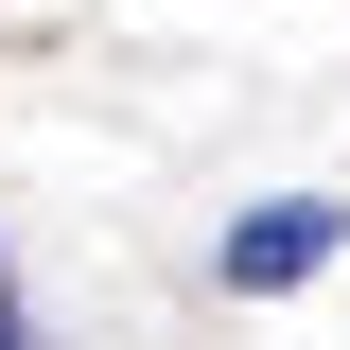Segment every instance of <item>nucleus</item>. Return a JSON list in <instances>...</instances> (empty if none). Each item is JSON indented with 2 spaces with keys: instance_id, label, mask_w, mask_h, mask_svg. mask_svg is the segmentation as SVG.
<instances>
[{
  "instance_id": "f257e3e1",
  "label": "nucleus",
  "mask_w": 350,
  "mask_h": 350,
  "mask_svg": "<svg viewBox=\"0 0 350 350\" xmlns=\"http://www.w3.org/2000/svg\"><path fill=\"white\" fill-rule=\"evenodd\" d=\"M333 245H350V211H333V193H262V211L228 228V298H298Z\"/></svg>"
},
{
  "instance_id": "f03ea898",
  "label": "nucleus",
  "mask_w": 350,
  "mask_h": 350,
  "mask_svg": "<svg viewBox=\"0 0 350 350\" xmlns=\"http://www.w3.org/2000/svg\"><path fill=\"white\" fill-rule=\"evenodd\" d=\"M0 350H36V333H18V298H0Z\"/></svg>"
}]
</instances>
